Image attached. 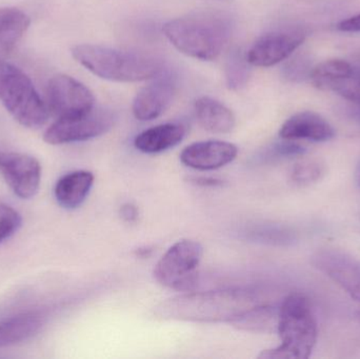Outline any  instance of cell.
I'll list each match as a JSON object with an SVG mask.
<instances>
[{
	"label": "cell",
	"mask_w": 360,
	"mask_h": 359,
	"mask_svg": "<svg viewBox=\"0 0 360 359\" xmlns=\"http://www.w3.org/2000/svg\"><path fill=\"white\" fill-rule=\"evenodd\" d=\"M250 65L247 55H243L240 50L232 51L226 63V80L229 89L238 91L247 86L251 74Z\"/></svg>",
	"instance_id": "obj_21"
},
{
	"label": "cell",
	"mask_w": 360,
	"mask_h": 359,
	"mask_svg": "<svg viewBox=\"0 0 360 359\" xmlns=\"http://www.w3.org/2000/svg\"><path fill=\"white\" fill-rule=\"evenodd\" d=\"M46 324V314L25 312L0 322V349L23 343L35 337Z\"/></svg>",
	"instance_id": "obj_16"
},
{
	"label": "cell",
	"mask_w": 360,
	"mask_h": 359,
	"mask_svg": "<svg viewBox=\"0 0 360 359\" xmlns=\"http://www.w3.org/2000/svg\"><path fill=\"white\" fill-rule=\"evenodd\" d=\"M0 103L21 126L38 129L50 111L29 77L15 65L0 61Z\"/></svg>",
	"instance_id": "obj_4"
},
{
	"label": "cell",
	"mask_w": 360,
	"mask_h": 359,
	"mask_svg": "<svg viewBox=\"0 0 360 359\" xmlns=\"http://www.w3.org/2000/svg\"><path fill=\"white\" fill-rule=\"evenodd\" d=\"M203 249L200 242L182 240L173 244L154 268V278L160 285L176 291H190L197 284V269Z\"/></svg>",
	"instance_id": "obj_6"
},
{
	"label": "cell",
	"mask_w": 360,
	"mask_h": 359,
	"mask_svg": "<svg viewBox=\"0 0 360 359\" xmlns=\"http://www.w3.org/2000/svg\"><path fill=\"white\" fill-rule=\"evenodd\" d=\"M30 17L16 8H0V57L14 50L29 29Z\"/></svg>",
	"instance_id": "obj_20"
},
{
	"label": "cell",
	"mask_w": 360,
	"mask_h": 359,
	"mask_svg": "<svg viewBox=\"0 0 360 359\" xmlns=\"http://www.w3.org/2000/svg\"><path fill=\"white\" fill-rule=\"evenodd\" d=\"M94 183V175L90 171L78 170L68 173L58 179L54 195L59 206L74 210L84 204Z\"/></svg>",
	"instance_id": "obj_17"
},
{
	"label": "cell",
	"mask_w": 360,
	"mask_h": 359,
	"mask_svg": "<svg viewBox=\"0 0 360 359\" xmlns=\"http://www.w3.org/2000/svg\"><path fill=\"white\" fill-rule=\"evenodd\" d=\"M120 215L127 223H135L139 219V209L135 204L127 202L120 207Z\"/></svg>",
	"instance_id": "obj_25"
},
{
	"label": "cell",
	"mask_w": 360,
	"mask_h": 359,
	"mask_svg": "<svg viewBox=\"0 0 360 359\" xmlns=\"http://www.w3.org/2000/svg\"><path fill=\"white\" fill-rule=\"evenodd\" d=\"M307 34L302 29L278 30L258 38L247 53L252 65L273 67L289 58L306 40Z\"/></svg>",
	"instance_id": "obj_11"
},
{
	"label": "cell",
	"mask_w": 360,
	"mask_h": 359,
	"mask_svg": "<svg viewBox=\"0 0 360 359\" xmlns=\"http://www.w3.org/2000/svg\"><path fill=\"white\" fill-rule=\"evenodd\" d=\"M232 22L220 13H198L165 23L169 41L186 56L213 60L221 54L232 34Z\"/></svg>",
	"instance_id": "obj_1"
},
{
	"label": "cell",
	"mask_w": 360,
	"mask_h": 359,
	"mask_svg": "<svg viewBox=\"0 0 360 359\" xmlns=\"http://www.w3.org/2000/svg\"><path fill=\"white\" fill-rule=\"evenodd\" d=\"M238 149L226 141H207L192 143L182 150L180 160L184 166L199 171L217 170L236 158Z\"/></svg>",
	"instance_id": "obj_14"
},
{
	"label": "cell",
	"mask_w": 360,
	"mask_h": 359,
	"mask_svg": "<svg viewBox=\"0 0 360 359\" xmlns=\"http://www.w3.org/2000/svg\"><path fill=\"white\" fill-rule=\"evenodd\" d=\"M195 113L200 126L215 134L230 133L236 124L233 112L224 103L211 97L203 96L197 99Z\"/></svg>",
	"instance_id": "obj_19"
},
{
	"label": "cell",
	"mask_w": 360,
	"mask_h": 359,
	"mask_svg": "<svg viewBox=\"0 0 360 359\" xmlns=\"http://www.w3.org/2000/svg\"><path fill=\"white\" fill-rule=\"evenodd\" d=\"M22 223L20 214L12 207L0 204V244L14 235Z\"/></svg>",
	"instance_id": "obj_23"
},
{
	"label": "cell",
	"mask_w": 360,
	"mask_h": 359,
	"mask_svg": "<svg viewBox=\"0 0 360 359\" xmlns=\"http://www.w3.org/2000/svg\"><path fill=\"white\" fill-rule=\"evenodd\" d=\"M186 136V128L179 124H164L152 126L137 135L134 145L146 154L162 153L181 143Z\"/></svg>",
	"instance_id": "obj_18"
},
{
	"label": "cell",
	"mask_w": 360,
	"mask_h": 359,
	"mask_svg": "<svg viewBox=\"0 0 360 359\" xmlns=\"http://www.w3.org/2000/svg\"><path fill=\"white\" fill-rule=\"evenodd\" d=\"M338 30L345 33H360V13L340 21L338 25Z\"/></svg>",
	"instance_id": "obj_24"
},
{
	"label": "cell",
	"mask_w": 360,
	"mask_h": 359,
	"mask_svg": "<svg viewBox=\"0 0 360 359\" xmlns=\"http://www.w3.org/2000/svg\"><path fill=\"white\" fill-rule=\"evenodd\" d=\"M152 79L137 93L133 101V114L141 122H149L162 115L172 105L179 88L174 74L162 71Z\"/></svg>",
	"instance_id": "obj_13"
},
{
	"label": "cell",
	"mask_w": 360,
	"mask_h": 359,
	"mask_svg": "<svg viewBox=\"0 0 360 359\" xmlns=\"http://www.w3.org/2000/svg\"><path fill=\"white\" fill-rule=\"evenodd\" d=\"M0 174L18 197L30 200L39 190L41 166L27 154L0 151Z\"/></svg>",
	"instance_id": "obj_12"
},
{
	"label": "cell",
	"mask_w": 360,
	"mask_h": 359,
	"mask_svg": "<svg viewBox=\"0 0 360 359\" xmlns=\"http://www.w3.org/2000/svg\"><path fill=\"white\" fill-rule=\"evenodd\" d=\"M311 263L353 299L360 301L359 259L338 249L326 248L317 250L311 257Z\"/></svg>",
	"instance_id": "obj_10"
},
{
	"label": "cell",
	"mask_w": 360,
	"mask_h": 359,
	"mask_svg": "<svg viewBox=\"0 0 360 359\" xmlns=\"http://www.w3.org/2000/svg\"><path fill=\"white\" fill-rule=\"evenodd\" d=\"M356 181H357V185H359V189H360V160L359 162V164H357Z\"/></svg>",
	"instance_id": "obj_28"
},
{
	"label": "cell",
	"mask_w": 360,
	"mask_h": 359,
	"mask_svg": "<svg viewBox=\"0 0 360 359\" xmlns=\"http://www.w3.org/2000/svg\"><path fill=\"white\" fill-rule=\"evenodd\" d=\"M247 303H252L251 299L238 292L202 293L173 299L172 303L166 306L164 311L186 320H233L236 322L252 309H248Z\"/></svg>",
	"instance_id": "obj_5"
},
{
	"label": "cell",
	"mask_w": 360,
	"mask_h": 359,
	"mask_svg": "<svg viewBox=\"0 0 360 359\" xmlns=\"http://www.w3.org/2000/svg\"><path fill=\"white\" fill-rule=\"evenodd\" d=\"M191 183L201 185V187H219L224 185V181L219 179L210 178V177H191L188 178Z\"/></svg>",
	"instance_id": "obj_26"
},
{
	"label": "cell",
	"mask_w": 360,
	"mask_h": 359,
	"mask_svg": "<svg viewBox=\"0 0 360 359\" xmlns=\"http://www.w3.org/2000/svg\"><path fill=\"white\" fill-rule=\"evenodd\" d=\"M326 166L319 160H304L292 169L291 179L295 185H309L321 181L325 175Z\"/></svg>",
	"instance_id": "obj_22"
},
{
	"label": "cell",
	"mask_w": 360,
	"mask_h": 359,
	"mask_svg": "<svg viewBox=\"0 0 360 359\" xmlns=\"http://www.w3.org/2000/svg\"><path fill=\"white\" fill-rule=\"evenodd\" d=\"M115 122L113 111L94 107L80 115L58 118L46 131L44 139L46 143L55 145L89 141L109 132Z\"/></svg>",
	"instance_id": "obj_7"
},
{
	"label": "cell",
	"mask_w": 360,
	"mask_h": 359,
	"mask_svg": "<svg viewBox=\"0 0 360 359\" xmlns=\"http://www.w3.org/2000/svg\"><path fill=\"white\" fill-rule=\"evenodd\" d=\"M72 55L94 75L111 81L152 79L164 70L162 60L153 55L97 44H78L72 48Z\"/></svg>",
	"instance_id": "obj_2"
},
{
	"label": "cell",
	"mask_w": 360,
	"mask_h": 359,
	"mask_svg": "<svg viewBox=\"0 0 360 359\" xmlns=\"http://www.w3.org/2000/svg\"><path fill=\"white\" fill-rule=\"evenodd\" d=\"M283 141H309L325 143L335 137V130L329 122L312 111L300 112L285 120L279 130Z\"/></svg>",
	"instance_id": "obj_15"
},
{
	"label": "cell",
	"mask_w": 360,
	"mask_h": 359,
	"mask_svg": "<svg viewBox=\"0 0 360 359\" xmlns=\"http://www.w3.org/2000/svg\"><path fill=\"white\" fill-rule=\"evenodd\" d=\"M309 77L319 90L360 103V65L344 59H330L313 67Z\"/></svg>",
	"instance_id": "obj_9"
},
{
	"label": "cell",
	"mask_w": 360,
	"mask_h": 359,
	"mask_svg": "<svg viewBox=\"0 0 360 359\" xmlns=\"http://www.w3.org/2000/svg\"><path fill=\"white\" fill-rule=\"evenodd\" d=\"M277 331L281 345L264 350L258 356L266 359L309 358L316 345L319 330L310 301L302 293L288 295L278 309Z\"/></svg>",
	"instance_id": "obj_3"
},
{
	"label": "cell",
	"mask_w": 360,
	"mask_h": 359,
	"mask_svg": "<svg viewBox=\"0 0 360 359\" xmlns=\"http://www.w3.org/2000/svg\"><path fill=\"white\" fill-rule=\"evenodd\" d=\"M349 115L355 122L360 124V103H354L349 110Z\"/></svg>",
	"instance_id": "obj_27"
},
{
	"label": "cell",
	"mask_w": 360,
	"mask_h": 359,
	"mask_svg": "<svg viewBox=\"0 0 360 359\" xmlns=\"http://www.w3.org/2000/svg\"><path fill=\"white\" fill-rule=\"evenodd\" d=\"M93 93L71 76H53L46 88V105L51 114L58 118L72 117L94 107Z\"/></svg>",
	"instance_id": "obj_8"
}]
</instances>
